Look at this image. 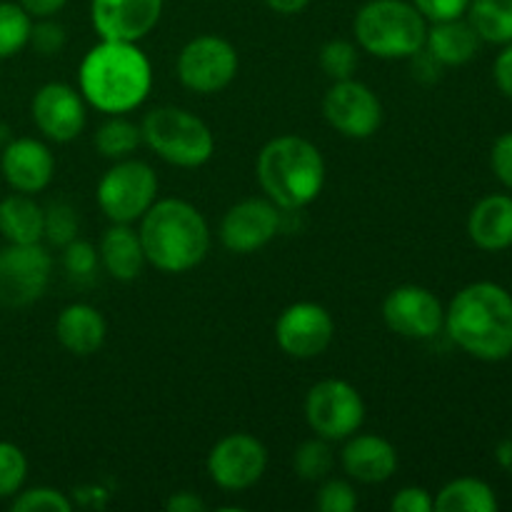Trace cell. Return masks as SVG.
<instances>
[{
    "label": "cell",
    "mask_w": 512,
    "mask_h": 512,
    "mask_svg": "<svg viewBox=\"0 0 512 512\" xmlns=\"http://www.w3.org/2000/svg\"><path fill=\"white\" fill-rule=\"evenodd\" d=\"M85 103L105 115L140 108L153 90V68L138 43L100 40L85 53L78 73Z\"/></svg>",
    "instance_id": "cell-1"
},
{
    "label": "cell",
    "mask_w": 512,
    "mask_h": 512,
    "mask_svg": "<svg viewBox=\"0 0 512 512\" xmlns=\"http://www.w3.org/2000/svg\"><path fill=\"white\" fill-rule=\"evenodd\" d=\"M450 340L473 358L500 363L512 355V295L498 283H473L445 310Z\"/></svg>",
    "instance_id": "cell-2"
},
{
    "label": "cell",
    "mask_w": 512,
    "mask_h": 512,
    "mask_svg": "<svg viewBox=\"0 0 512 512\" xmlns=\"http://www.w3.org/2000/svg\"><path fill=\"white\" fill-rule=\"evenodd\" d=\"M138 235L145 260L160 273H188L203 263L210 250L208 220L180 198L155 200L140 218Z\"/></svg>",
    "instance_id": "cell-3"
},
{
    "label": "cell",
    "mask_w": 512,
    "mask_h": 512,
    "mask_svg": "<svg viewBox=\"0 0 512 512\" xmlns=\"http://www.w3.org/2000/svg\"><path fill=\"white\" fill-rule=\"evenodd\" d=\"M258 180L280 210L308 208L325 185V160L310 140L278 135L258 155Z\"/></svg>",
    "instance_id": "cell-4"
},
{
    "label": "cell",
    "mask_w": 512,
    "mask_h": 512,
    "mask_svg": "<svg viewBox=\"0 0 512 512\" xmlns=\"http://www.w3.org/2000/svg\"><path fill=\"white\" fill-rule=\"evenodd\" d=\"M353 30L365 53L383 60H405L425 45L428 20L408 0H368L355 13Z\"/></svg>",
    "instance_id": "cell-5"
},
{
    "label": "cell",
    "mask_w": 512,
    "mask_h": 512,
    "mask_svg": "<svg viewBox=\"0 0 512 512\" xmlns=\"http://www.w3.org/2000/svg\"><path fill=\"white\" fill-rule=\"evenodd\" d=\"M140 133L143 143L175 168H200L215 153V138L208 123L175 105H160L145 113Z\"/></svg>",
    "instance_id": "cell-6"
},
{
    "label": "cell",
    "mask_w": 512,
    "mask_h": 512,
    "mask_svg": "<svg viewBox=\"0 0 512 512\" xmlns=\"http://www.w3.org/2000/svg\"><path fill=\"white\" fill-rule=\"evenodd\" d=\"M100 210L110 223H135L158 200V175L145 160H115L95 190Z\"/></svg>",
    "instance_id": "cell-7"
},
{
    "label": "cell",
    "mask_w": 512,
    "mask_h": 512,
    "mask_svg": "<svg viewBox=\"0 0 512 512\" xmlns=\"http://www.w3.org/2000/svg\"><path fill=\"white\" fill-rule=\"evenodd\" d=\"M305 420L315 435L330 443H340L360 430L365 420V403L358 390L345 380H320L308 390Z\"/></svg>",
    "instance_id": "cell-8"
},
{
    "label": "cell",
    "mask_w": 512,
    "mask_h": 512,
    "mask_svg": "<svg viewBox=\"0 0 512 512\" xmlns=\"http://www.w3.org/2000/svg\"><path fill=\"white\" fill-rule=\"evenodd\" d=\"M238 65V50L230 40L220 38V35H198L183 45L175 70L185 88L200 95H210L220 93L233 83L238 75Z\"/></svg>",
    "instance_id": "cell-9"
},
{
    "label": "cell",
    "mask_w": 512,
    "mask_h": 512,
    "mask_svg": "<svg viewBox=\"0 0 512 512\" xmlns=\"http://www.w3.org/2000/svg\"><path fill=\"white\" fill-rule=\"evenodd\" d=\"M48 250L40 243L15 245L0 250V305L3 308H25L43 298L50 283Z\"/></svg>",
    "instance_id": "cell-10"
},
{
    "label": "cell",
    "mask_w": 512,
    "mask_h": 512,
    "mask_svg": "<svg viewBox=\"0 0 512 512\" xmlns=\"http://www.w3.org/2000/svg\"><path fill=\"white\" fill-rule=\"evenodd\" d=\"M323 115L330 128L345 138L365 140L383 123V103L360 80H333L323 98Z\"/></svg>",
    "instance_id": "cell-11"
},
{
    "label": "cell",
    "mask_w": 512,
    "mask_h": 512,
    "mask_svg": "<svg viewBox=\"0 0 512 512\" xmlns=\"http://www.w3.org/2000/svg\"><path fill=\"white\" fill-rule=\"evenodd\" d=\"M268 468V450L248 433L225 435L208 455V475L218 488L240 493L263 478Z\"/></svg>",
    "instance_id": "cell-12"
},
{
    "label": "cell",
    "mask_w": 512,
    "mask_h": 512,
    "mask_svg": "<svg viewBox=\"0 0 512 512\" xmlns=\"http://www.w3.org/2000/svg\"><path fill=\"white\" fill-rule=\"evenodd\" d=\"M335 338L333 315L318 303H293L275 320V340L280 350L295 360L323 355Z\"/></svg>",
    "instance_id": "cell-13"
},
{
    "label": "cell",
    "mask_w": 512,
    "mask_h": 512,
    "mask_svg": "<svg viewBox=\"0 0 512 512\" xmlns=\"http://www.w3.org/2000/svg\"><path fill=\"white\" fill-rule=\"evenodd\" d=\"M383 320L403 338L430 340L443 330L445 310L433 290L423 285H400L385 298Z\"/></svg>",
    "instance_id": "cell-14"
},
{
    "label": "cell",
    "mask_w": 512,
    "mask_h": 512,
    "mask_svg": "<svg viewBox=\"0 0 512 512\" xmlns=\"http://www.w3.org/2000/svg\"><path fill=\"white\" fill-rule=\"evenodd\" d=\"M280 233V208L270 198L235 203L220 223V240L230 253L248 255L265 248Z\"/></svg>",
    "instance_id": "cell-15"
},
{
    "label": "cell",
    "mask_w": 512,
    "mask_h": 512,
    "mask_svg": "<svg viewBox=\"0 0 512 512\" xmlns=\"http://www.w3.org/2000/svg\"><path fill=\"white\" fill-rule=\"evenodd\" d=\"M163 0H90V20L100 40L140 43L160 23Z\"/></svg>",
    "instance_id": "cell-16"
},
{
    "label": "cell",
    "mask_w": 512,
    "mask_h": 512,
    "mask_svg": "<svg viewBox=\"0 0 512 512\" xmlns=\"http://www.w3.org/2000/svg\"><path fill=\"white\" fill-rule=\"evenodd\" d=\"M33 120L40 133L55 143H70L85 128V98L68 83H48L35 93Z\"/></svg>",
    "instance_id": "cell-17"
},
{
    "label": "cell",
    "mask_w": 512,
    "mask_h": 512,
    "mask_svg": "<svg viewBox=\"0 0 512 512\" xmlns=\"http://www.w3.org/2000/svg\"><path fill=\"white\" fill-rule=\"evenodd\" d=\"M3 178L18 193L33 195L50 185L55 173V158L45 143L35 138L10 140L0 158Z\"/></svg>",
    "instance_id": "cell-18"
},
{
    "label": "cell",
    "mask_w": 512,
    "mask_h": 512,
    "mask_svg": "<svg viewBox=\"0 0 512 512\" xmlns=\"http://www.w3.org/2000/svg\"><path fill=\"white\" fill-rule=\"evenodd\" d=\"M340 463L345 473L358 483L378 485L393 478L398 470V450L380 435H350L340 453Z\"/></svg>",
    "instance_id": "cell-19"
},
{
    "label": "cell",
    "mask_w": 512,
    "mask_h": 512,
    "mask_svg": "<svg viewBox=\"0 0 512 512\" xmlns=\"http://www.w3.org/2000/svg\"><path fill=\"white\" fill-rule=\"evenodd\" d=\"M105 335H108V325H105L103 313L88 303L68 305L60 310L55 320V338L68 353L78 358L98 353L105 343Z\"/></svg>",
    "instance_id": "cell-20"
},
{
    "label": "cell",
    "mask_w": 512,
    "mask_h": 512,
    "mask_svg": "<svg viewBox=\"0 0 512 512\" xmlns=\"http://www.w3.org/2000/svg\"><path fill=\"white\" fill-rule=\"evenodd\" d=\"M468 235L478 248L498 253L512 245V198L488 195L480 200L468 218Z\"/></svg>",
    "instance_id": "cell-21"
},
{
    "label": "cell",
    "mask_w": 512,
    "mask_h": 512,
    "mask_svg": "<svg viewBox=\"0 0 512 512\" xmlns=\"http://www.w3.org/2000/svg\"><path fill=\"white\" fill-rule=\"evenodd\" d=\"M98 255L110 278L120 280V283H130V280L138 278L143 273L145 263H148L138 230L125 223H113L105 230Z\"/></svg>",
    "instance_id": "cell-22"
},
{
    "label": "cell",
    "mask_w": 512,
    "mask_h": 512,
    "mask_svg": "<svg viewBox=\"0 0 512 512\" xmlns=\"http://www.w3.org/2000/svg\"><path fill=\"white\" fill-rule=\"evenodd\" d=\"M425 50L443 65H465L478 55L480 35L463 18L440 20L428 28Z\"/></svg>",
    "instance_id": "cell-23"
},
{
    "label": "cell",
    "mask_w": 512,
    "mask_h": 512,
    "mask_svg": "<svg viewBox=\"0 0 512 512\" xmlns=\"http://www.w3.org/2000/svg\"><path fill=\"white\" fill-rule=\"evenodd\" d=\"M45 210L30 195L15 193L0 200V233L8 243L30 245L43 240Z\"/></svg>",
    "instance_id": "cell-24"
},
{
    "label": "cell",
    "mask_w": 512,
    "mask_h": 512,
    "mask_svg": "<svg viewBox=\"0 0 512 512\" xmlns=\"http://www.w3.org/2000/svg\"><path fill=\"white\" fill-rule=\"evenodd\" d=\"M438 512H495L498 510V498L493 488L478 478H458L445 485L433 498Z\"/></svg>",
    "instance_id": "cell-25"
},
{
    "label": "cell",
    "mask_w": 512,
    "mask_h": 512,
    "mask_svg": "<svg viewBox=\"0 0 512 512\" xmlns=\"http://www.w3.org/2000/svg\"><path fill=\"white\" fill-rule=\"evenodd\" d=\"M465 13L480 40L495 45L512 43V0H470Z\"/></svg>",
    "instance_id": "cell-26"
},
{
    "label": "cell",
    "mask_w": 512,
    "mask_h": 512,
    "mask_svg": "<svg viewBox=\"0 0 512 512\" xmlns=\"http://www.w3.org/2000/svg\"><path fill=\"white\" fill-rule=\"evenodd\" d=\"M95 150H98L103 158L110 160H123L130 158V153H135L140 143H143V133H140V125H135L133 120L123 118V115H110L98 130H95Z\"/></svg>",
    "instance_id": "cell-27"
},
{
    "label": "cell",
    "mask_w": 512,
    "mask_h": 512,
    "mask_svg": "<svg viewBox=\"0 0 512 512\" xmlns=\"http://www.w3.org/2000/svg\"><path fill=\"white\" fill-rule=\"evenodd\" d=\"M333 465V445H330V440L320 438V435L305 440L293 455L295 473H298V478L308 480V483H320V480L328 478V475L333 473Z\"/></svg>",
    "instance_id": "cell-28"
},
{
    "label": "cell",
    "mask_w": 512,
    "mask_h": 512,
    "mask_svg": "<svg viewBox=\"0 0 512 512\" xmlns=\"http://www.w3.org/2000/svg\"><path fill=\"white\" fill-rule=\"evenodd\" d=\"M33 20L23 5L0 3V60L13 58L30 43Z\"/></svg>",
    "instance_id": "cell-29"
},
{
    "label": "cell",
    "mask_w": 512,
    "mask_h": 512,
    "mask_svg": "<svg viewBox=\"0 0 512 512\" xmlns=\"http://www.w3.org/2000/svg\"><path fill=\"white\" fill-rule=\"evenodd\" d=\"M320 68L330 80H348L358 70L360 55L350 40L335 38L320 48Z\"/></svg>",
    "instance_id": "cell-30"
},
{
    "label": "cell",
    "mask_w": 512,
    "mask_h": 512,
    "mask_svg": "<svg viewBox=\"0 0 512 512\" xmlns=\"http://www.w3.org/2000/svg\"><path fill=\"white\" fill-rule=\"evenodd\" d=\"M78 230H80V218H78V210L73 205L63 203H50L45 208V228H43V238L48 240L50 245L55 248H65L70 240L78 238Z\"/></svg>",
    "instance_id": "cell-31"
},
{
    "label": "cell",
    "mask_w": 512,
    "mask_h": 512,
    "mask_svg": "<svg viewBox=\"0 0 512 512\" xmlns=\"http://www.w3.org/2000/svg\"><path fill=\"white\" fill-rule=\"evenodd\" d=\"M28 475V460L13 443H0V498L20 493Z\"/></svg>",
    "instance_id": "cell-32"
},
{
    "label": "cell",
    "mask_w": 512,
    "mask_h": 512,
    "mask_svg": "<svg viewBox=\"0 0 512 512\" xmlns=\"http://www.w3.org/2000/svg\"><path fill=\"white\" fill-rule=\"evenodd\" d=\"M15 512H70L73 503L55 488H33L13 500Z\"/></svg>",
    "instance_id": "cell-33"
},
{
    "label": "cell",
    "mask_w": 512,
    "mask_h": 512,
    "mask_svg": "<svg viewBox=\"0 0 512 512\" xmlns=\"http://www.w3.org/2000/svg\"><path fill=\"white\" fill-rule=\"evenodd\" d=\"M98 263V250H95V245L88 243V240L75 238L63 248V268L65 273H70L73 278H88V275L95 273Z\"/></svg>",
    "instance_id": "cell-34"
},
{
    "label": "cell",
    "mask_w": 512,
    "mask_h": 512,
    "mask_svg": "<svg viewBox=\"0 0 512 512\" xmlns=\"http://www.w3.org/2000/svg\"><path fill=\"white\" fill-rule=\"evenodd\" d=\"M315 505L320 512H353L358 508V495L348 480H325Z\"/></svg>",
    "instance_id": "cell-35"
},
{
    "label": "cell",
    "mask_w": 512,
    "mask_h": 512,
    "mask_svg": "<svg viewBox=\"0 0 512 512\" xmlns=\"http://www.w3.org/2000/svg\"><path fill=\"white\" fill-rule=\"evenodd\" d=\"M30 43L38 53L58 55L65 45V28L50 18H40V23H35L30 30Z\"/></svg>",
    "instance_id": "cell-36"
},
{
    "label": "cell",
    "mask_w": 512,
    "mask_h": 512,
    "mask_svg": "<svg viewBox=\"0 0 512 512\" xmlns=\"http://www.w3.org/2000/svg\"><path fill=\"white\" fill-rule=\"evenodd\" d=\"M410 3L423 13L428 23H440V20L463 18L470 0H410Z\"/></svg>",
    "instance_id": "cell-37"
},
{
    "label": "cell",
    "mask_w": 512,
    "mask_h": 512,
    "mask_svg": "<svg viewBox=\"0 0 512 512\" xmlns=\"http://www.w3.org/2000/svg\"><path fill=\"white\" fill-rule=\"evenodd\" d=\"M490 165H493V173L498 175L500 183L512 190V133L500 135L495 140L493 153H490Z\"/></svg>",
    "instance_id": "cell-38"
},
{
    "label": "cell",
    "mask_w": 512,
    "mask_h": 512,
    "mask_svg": "<svg viewBox=\"0 0 512 512\" xmlns=\"http://www.w3.org/2000/svg\"><path fill=\"white\" fill-rule=\"evenodd\" d=\"M390 508L395 512H430L435 508L433 495L425 488H403L398 490L393 500H390Z\"/></svg>",
    "instance_id": "cell-39"
},
{
    "label": "cell",
    "mask_w": 512,
    "mask_h": 512,
    "mask_svg": "<svg viewBox=\"0 0 512 512\" xmlns=\"http://www.w3.org/2000/svg\"><path fill=\"white\" fill-rule=\"evenodd\" d=\"M408 60H410V68H413V78L420 80V83H435L445 68V65L438 63V60H435L425 48H420L418 53L410 55Z\"/></svg>",
    "instance_id": "cell-40"
},
{
    "label": "cell",
    "mask_w": 512,
    "mask_h": 512,
    "mask_svg": "<svg viewBox=\"0 0 512 512\" xmlns=\"http://www.w3.org/2000/svg\"><path fill=\"white\" fill-rule=\"evenodd\" d=\"M493 75H495V83H498L500 93H503L505 98L512 100V43L505 45L503 53L495 58Z\"/></svg>",
    "instance_id": "cell-41"
},
{
    "label": "cell",
    "mask_w": 512,
    "mask_h": 512,
    "mask_svg": "<svg viewBox=\"0 0 512 512\" xmlns=\"http://www.w3.org/2000/svg\"><path fill=\"white\" fill-rule=\"evenodd\" d=\"M165 510L168 512H203L205 500L198 498L195 493H188V490H180V493H173L168 500H165Z\"/></svg>",
    "instance_id": "cell-42"
},
{
    "label": "cell",
    "mask_w": 512,
    "mask_h": 512,
    "mask_svg": "<svg viewBox=\"0 0 512 512\" xmlns=\"http://www.w3.org/2000/svg\"><path fill=\"white\" fill-rule=\"evenodd\" d=\"M65 3L68 0H20L30 18H53L55 13L65 8Z\"/></svg>",
    "instance_id": "cell-43"
},
{
    "label": "cell",
    "mask_w": 512,
    "mask_h": 512,
    "mask_svg": "<svg viewBox=\"0 0 512 512\" xmlns=\"http://www.w3.org/2000/svg\"><path fill=\"white\" fill-rule=\"evenodd\" d=\"M265 5L280 15H295L308 8L310 0H265Z\"/></svg>",
    "instance_id": "cell-44"
},
{
    "label": "cell",
    "mask_w": 512,
    "mask_h": 512,
    "mask_svg": "<svg viewBox=\"0 0 512 512\" xmlns=\"http://www.w3.org/2000/svg\"><path fill=\"white\" fill-rule=\"evenodd\" d=\"M498 460L500 465H505V468L512 470V440H508V443H503L498 448Z\"/></svg>",
    "instance_id": "cell-45"
}]
</instances>
